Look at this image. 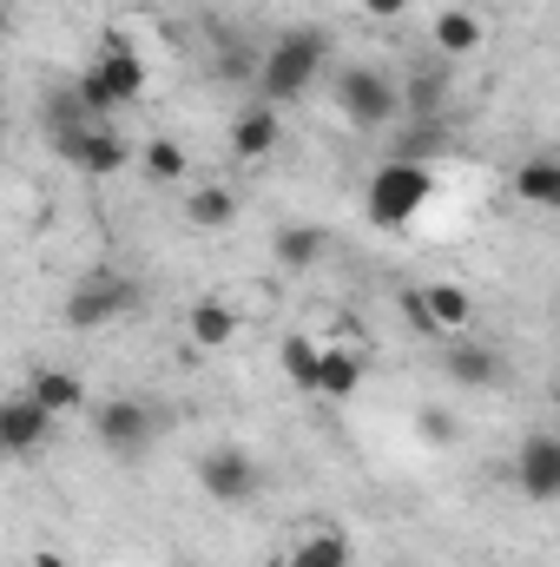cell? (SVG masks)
<instances>
[{
    "label": "cell",
    "mask_w": 560,
    "mask_h": 567,
    "mask_svg": "<svg viewBox=\"0 0 560 567\" xmlns=\"http://www.w3.org/2000/svg\"><path fill=\"white\" fill-rule=\"evenodd\" d=\"M323 66H330V33H323V27H290V33H278V40L265 47L251 86H258V100L290 106V100H303V93L317 86Z\"/></svg>",
    "instance_id": "1"
},
{
    "label": "cell",
    "mask_w": 560,
    "mask_h": 567,
    "mask_svg": "<svg viewBox=\"0 0 560 567\" xmlns=\"http://www.w3.org/2000/svg\"><path fill=\"white\" fill-rule=\"evenodd\" d=\"M428 198H435V172H428V165H416V158H383V165L370 172L363 218H370L376 231H403V225L422 218Z\"/></svg>",
    "instance_id": "2"
},
{
    "label": "cell",
    "mask_w": 560,
    "mask_h": 567,
    "mask_svg": "<svg viewBox=\"0 0 560 567\" xmlns=\"http://www.w3.org/2000/svg\"><path fill=\"white\" fill-rule=\"evenodd\" d=\"M73 86L86 93V106L100 113V120H113L120 106H133L145 93V60L126 47V40H100V53L73 73Z\"/></svg>",
    "instance_id": "3"
},
{
    "label": "cell",
    "mask_w": 560,
    "mask_h": 567,
    "mask_svg": "<svg viewBox=\"0 0 560 567\" xmlns=\"http://www.w3.org/2000/svg\"><path fill=\"white\" fill-rule=\"evenodd\" d=\"M336 113H343L356 133H383V126H396V113H403V86H396L383 66H343V73H336Z\"/></svg>",
    "instance_id": "4"
},
{
    "label": "cell",
    "mask_w": 560,
    "mask_h": 567,
    "mask_svg": "<svg viewBox=\"0 0 560 567\" xmlns=\"http://www.w3.org/2000/svg\"><path fill=\"white\" fill-rule=\"evenodd\" d=\"M158 435H165V410H152L139 396H106V403H93V442H100L106 455H120V462H139Z\"/></svg>",
    "instance_id": "5"
},
{
    "label": "cell",
    "mask_w": 560,
    "mask_h": 567,
    "mask_svg": "<svg viewBox=\"0 0 560 567\" xmlns=\"http://www.w3.org/2000/svg\"><path fill=\"white\" fill-rule=\"evenodd\" d=\"M198 488H205L218 508H251V502L265 495V468H258V455H251V449L218 442V449L198 462Z\"/></svg>",
    "instance_id": "6"
},
{
    "label": "cell",
    "mask_w": 560,
    "mask_h": 567,
    "mask_svg": "<svg viewBox=\"0 0 560 567\" xmlns=\"http://www.w3.org/2000/svg\"><path fill=\"white\" fill-rule=\"evenodd\" d=\"M133 297H139V284L126 278V271H86V278L66 290V323L73 330H100V323H113V317H126L133 310Z\"/></svg>",
    "instance_id": "7"
},
{
    "label": "cell",
    "mask_w": 560,
    "mask_h": 567,
    "mask_svg": "<svg viewBox=\"0 0 560 567\" xmlns=\"http://www.w3.org/2000/svg\"><path fill=\"white\" fill-rule=\"evenodd\" d=\"M53 423H60V416H53L40 396H27V390L7 396V403H0V449H7V462H33V455L53 442Z\"/></svg>",
    "instance_id": "8"
},
{
    "label": "cell",
    "mask_w": 560,
    "mask_h": 567,
    "mask_svg": "<svg viewBox=\"0 0 560 567\" xmlns=\"http://www.w3.org/2000/svg\"><path fill=\"white\" fill-rule=\"evenodd\" d=\"M53 158L60 165H73L80 178H113V172H126V158H133V145L120 126H93V133H73V140L53 145Z\"/></svg>",
    "instance_id": "9"
},
{
    "label": "cell",
    "mask_w": 560,
    "mask_h": 567,
    "mask_svg": "<svg viewBox=\"0 0 560 567\" xmlns=\"http://www.w3.org/2000/svg\"><path fill=\"white\" fill-rule=\"evenodd\" d=\"M515 482H521V495L528 502H560V435H548V429H535L521 449H515Z\"/></svg>",
    "instance_id": "10"
},
{
    "label": "cell",
    "mask_w": 560,
    "mask_h": 567,
    "mask_svg": "<svg viewBox=\"0 0 560 567\" xmlns=\"http://www.w3.org/2000/svg\"><path fill=\"white\" fill-rule=\"evenodd\" d=\"M442 370H448V383H462V390H501V383H508L501 350H488L481 337H455L448 357H442Z\"/></svg>",
    "instance_id": "11"
},
{
    "label": "cell",
    "mask_w": 560,
    "mask_h": 567,
    "mask_svg": "<svg viewBox=\"0 0 560 567\" xmlns=\"http://www.w3.org/2000/svg\"><path fill=\"white\" fill-rule=\"evenodd\" d=\"M278 113H283V106H271V100H258V93H251V100L238 106V120H231V152H238V158H271L278 140H283Z\"/></svg>",
    "instance_id": "12"
},
{
    "label": "cell",
    "mask_w": 560,
    "mask_h": 567,
    "mask_svg": "<svg viewBox=\"0 0 560 567\" xmlns=\"http://www.w3.org/2000/svg\"><path fill=\"white\" fill-rule=\"evenodd\" d=\"M422 297H428V317H435L442 343H455V337H468V330H475V297H468L462 284L435 278V284H422Z\"/></svg>",
    "instance_id": "13"
},
{
    "label": "cell",
    "mask_w": 560,
    "mask_h": 567,
    "mask_svg": "<svg viewBox=\"0 0 560 567\" xmlns=\"http://www.w3.org/2000/svg\"><path fill=\"white\" fill-rule=\"evenodd\" d=\"M363 357L356 350H323V363H317V383H310V396H323V403H350L356 390H363Z\"/></svg>",
    "instance_id": "14"
},
{
    "label": "cell",
    "mask_w": 560,
    "mask_h": 567,
    "mask_svg": "<svg viewBox=\"0 0 560 567\" xmlns=\"http://www.w3.org/2000/svg\"><path fill=\"white\" fill-rule=\"evenodd\" d=\"M428 33H435V53H442V60H462V53L481 47V13H475V7H442Z\"/></svg>",
    "instance_id": "15"
},
{
    "label": "cell",
    "mask_w": 560,
    "mask_h": 567,
    "mask_svg": "<svg viewBox=\"0 0 560 567\" xmlns=\"http://www.w3.org/2000/svg\"><path fill=\"white\" fill-rule=\"evenodd\" d=\"M185 225L191 231H231L238 225V192L231 185H198L185 198Z\"/></svg>",
    "instance_id": "16"
},
{
    "label": "cell",
    "mask_w": 560,
    "mask_h": 567,
    "mask_svg": "<svg viewBox=\"0 0 560 567\" xmlns=\"http://www.w3.org/2000/svg\"><path fill=\"white\" fill-rule=\"evenodd\" d=\"M185 337H191L198 350H225V343L238 337V310H231V303H218V297H198V303H191V317H185Z\"/></svg>",
    "instance_id": "17"
},
{
    "label": "cell",
    "mask_w": 560,
    "mask_h": 567,
    "mask_svg": "<svg viewBox=\"0 0 560 567\" xmlns=\"http://www.w3.org/2000/svg\"><path fill=\"white\" fill-rule=\"evenodd\" d=\"M515 198L541 205V212H560V158H521L515 165Z\"/></svg>",
    "instance_id": "18"
},
{
    "label": "cell",
    "mask_w": 560,
    "mask_h": 567,
    "mask_svg": "<svg viewBox=\"0 0 560 567\" xmlns=\"http://www.w3.org/2000/svg\"><path fill=\"white\" fill-rule=\"evenodd\" d=\"M271 251H278L283 271H317V258L330 251V238L317 225H283L278 238H271Z\"/></svg>",
    "instance_id": "19"
},
{
    "label": "cell",
    "mask_w": 560,
    "mask_h": 567,
    "mask_svg": "<svg viewBox=\"0 0 560 567\" xmlns=\"http://www.w3.org/2000/svg\"><path fill=\"white\" fill-rule=\"evenodd\" d=\"M317 363H323V343H317V337L290 330V337L278 343V370L290 377V390H303V396H310V383H317Z\"/></svg>",
    "instance_id": "20"
},
{
    "label": "cell",
    "mask_w": 560,
    "mask_h": 567,
    "mask_svg": "<svg viewBox=\"0 0 560 567\" xmlns=\"http://www.w3.org/2000/svg\"><path fill=\"white\" fill-rule=\"evenodd\" d=\"M27 396H40L53 416H73V410H86V383H80L73 370H40V377L27 383Z\"/></svg>",
    "instance_id": "21"
},
{
    "label": "cell",
    "mask_w": 560,
    "mask_h": 567,
    "mask_svg": "<svg viewBox=\"0 0 560 567\" xmlns=\"http://www.w3.org/2000/svg\"><path fill=\"white\" fill-rule=\"evenodd\" d=\"M290 567H350V535L343 528H310L290 548Z\"/></svg>",
    "instance_id": "22"
},
{
    "label": "cell",
    "mask_w": 560,
    "mask_h": 567,
    "mask_svg": "<svg viewBox=\"0 0 560 567\" xmlns=\"http://www.w3.org/2000/svg\"><path fill=\"white\" fill-rule=\"evenodd\" d=\"M442 100H448V73H442V66H422L416 80L403 86V106H409L416 120H442Z\"/></svg>",
    "instance_id": "23"
},
{
    "label": "cell",
    "mask_w": 560,
    "mask_h": 567,
    "mask_svg": "<svg viewBox=\"0 0 560 567\" xmlns=\"http://www.w3.org/2000/svg\"><path fill=\"white\" fill-rule=\"evenodd\" d=\"M139 158H145V172H152L158 185H178V178L191 172V158H185V145H178V140H152Z\"/></svg>",
    "instance_id": "24"
},
{
    "label": "cell",
    "mask_w": 560,
    "mask_h": 567,
    "mask_svg": "<svg viewBox=\"0 0 560 567\" xmlns=\"http://www.w3.org/2000/svg\"><path fill=\"white\" fill-rule=\"evenodd\" d=\"M435 152H442V120H416L403 133V145H396V158H416V165H428Z\"/></svg>",
    "instance_id": "25"
},
{
    "label": "cell",
    "mask_w": 560,
    "mask_h": 567,
    "mask_svg": "<svg viewBox=\"0 0 560 567\" xmlns=\"http://www.w3.org/2000/svg\"><path fill=\"white\" fill-rule=\"evenodd\" d=\"M416 435L428 442V449H448V442H455V416L428 403V410H416Z\"/></svg>",
    "instance_id": "26"
},
{
    "label": "cell",
    "mask_w": 560,
    "mask_h": 567,
    "mask_svg": "<svg viewBox=\"0 0 560 567\" xmlns=\"http://www.w3.org/2000/svg\"><path fill=\"white\" fill-rule=\"evenodd\" d=\"M396 303H403V317H409V330H416V337H435V343H442V330H435V317H428V297H422L416 284H409Z\"/></svg>",
    "instance_id": "27"
},
{
    "label": "cell",
    "mask_w": 560,
    "mask_h": 567,
    "mask_svg": "<svg viewBox=\"0 0 560 567\" xmlns=\"http://www.w3.org/2000/svg\"><path fill=\"white\" fill-rule=\"evenodd\" d=\"M370 7V20H403L409 13V0H363Z\"/></svg>",
    "instance_id": "28"
},
{
    "label": "cell",
    "mask_w": 560,
    "mask_h": 567,
    "mask_svg": "<svg viewBox=\"0 0 560 567\" xmlns=\"http://www.w3.org/2000/svg\"><path fill=\"white\" fill-rule=\"evenodd\" d=\"M33 567H73L60 548H33Z\"/></svg>",
    "instance_id": "29"
},
{
    "label": "cell",
    "mask_w": 560,
    "mask_h": 567,
    "mask_svg": "<svg viewBox=\"0 0 560 567\" xmlns=\"http://www.w3.org/2000/svg\"><path fill=\"white\" fill-rule=\"evenodd\" d=\"M554 410H560V383H554Z\"/></svg>",
    "instance_id": "30"
}]
</instances>
